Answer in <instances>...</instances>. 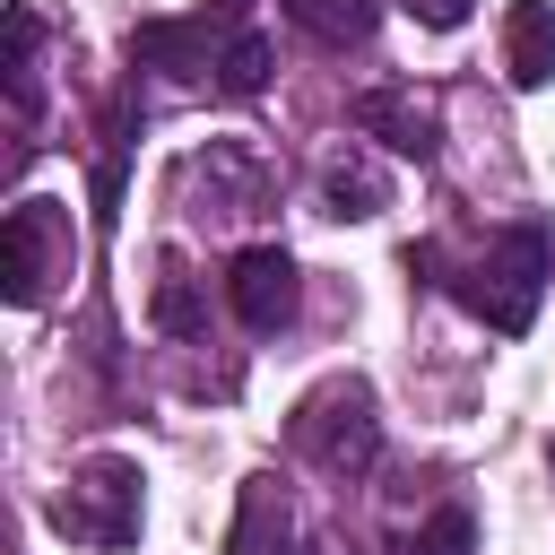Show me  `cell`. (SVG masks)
<instances>
[{
  "label": "cell",
  "mask_w": 555,
  "mask_h": 555,
  "mask_svg": "<svg viewBox=\"0 0 555 555\" xmlns=\"http://www.w3.org/2000/svg\"><path fill=\"white\" fill-rule=\"evenodd\" d=\"M546 269H555V243H546V225H503L460 278H451V295L494 330V338H520L529 321H538V295H546Z\"/></svg>",
  "instance_id": "1"
},
{
  "label": "cell",
  "mask_w": 555,
  "mask_h": 555,
  "mask_svg": "<svg viewBox=\"0 0 555 555\" xmlns=\"http://www.w3.org/2000/svg\"><path fill=\"white\" fill-rule=\"evenodd\" d=\"M147 477H139V460H113V451H95V460H78L69 468V486L52 494V529L61 538H78V546H130L139 538V512H147V494H139Z\"/></svg>",
  "instance_id": "2"
},
{
  "label": "cell",
  "mask_w": 555,
  "mask_h": 555,
  "mask_svg": "<svg viewBox=\"0 0 555 555\" xmlns=\"http://www.w3.org/2000/svg\"><path fill=\"white\" fill-rule=\"evenodd\" d=\"M295 451L321 468V477H364L382 460V416H373V390L347 373V382H321L304 408H295Z\"/></svg>",
  "instance_id": "3"
},
{
  "label": "cell",
  "mask_w": 555,
  "mask_h": 555,
  "mask_svg": "<svg viewBox=\"0 0 555 555\" xmlns=\"http://www.w3.org/2000/svg\"><path fill=\"white\" fill-rule=\"evenodd\" d=\"M69 260H78L69 208H61V199H17L9 225H0V286H9V304L35 312V304L52 295V278H69Z\"/></svg>",
  "instance_id": "4"
},
{
  "label": "cell",
  "mask_w": 555,
  "mask_h": 555,
  "mask_svg": "<svg viewBox=\"0 0 555 555\" xmlns=\"http://www.w3.org/2000/svg\"><path fill=\"white\" fill-rule=\"evenodd\" d=\"M225 295H234L251 338H278L295 321V260H286V243H243L234 269H225Z\"/></svg>",
  "instance_id": "5"
},
{
  "label": "cell",
  "mask_w": 555,
  "mask_h": 555,
  "mask_svg": "<svg viewBox=\"0 0 555 555\" xmlns=\"http://www.w3.org/2000/svg\"><path fill=\"white\" fill-rule=\"evenodd\" d=\"M225 555H312V538H304V520H295V494H286L278 477H243Z\"/></svg>",
  "instance_id": "6"
},
{
  "label": "cell",
  "mask_w": 555,
  "mask_h": 555,
  "mask_svg": "<svg viewBox=\"0 0 555 555\" xmlns=\"http://www.w3.org/2000/svg\"><path fill=\"white\" fill-rule=\"evenodd\" d=\"M356 130L425 165V156H434V130H442V113H434V95H416V87H364V95H356Z\"/></svg>",
  "instance_id": "7"
},
{
  "label": "cell",
  "mask_w": 555,
  "mask_h": 555,
  "mask_svg": "<svg viewBox=\"0 0 555 555\" xmlns=\"http://www.w3.org/2000/svg\"><path fill=\"white\" fill-rule=\"evenodd\" d=\"M503 69H512L520 95H538L555 78V9L546 0H512L503 9Z\"/></svg>",
  "instance_id": "8"
},
{
  "label": "cell",
  "mask_w": 555,
  "mask_h": 555,
  "mask_svg": "<svg viewBox=\"0 0 555 555\" xmlns=\"http://www.w3.org/2000/svg\"><path fill=\"white\" fill-rule=\"evenodd\" d=\"M217 52H225V43H208V17H147V26L130 35V61H147V69H182V78L217 69Z\"/></svg>",
  "instance_id": "9"
},
{
  "label": "cell",
  "mask_w": 555,
  "mask_h": 555,
  "mask_svg": "<svg viewBox=\"0 0 555 555\" xmlns=\"http://www.w3.org/2000/svg\"><path fill=\"white\" fill-rule=\"evenodd\" d=\"M382 199H390V182H382L373 156L338 147V156L321 165V208H330V217H382Z\"/></svg>",
  "instance_id": "10"
},
{
  "label": "cell",
  "mask_w": 555,
  "mask_h": 555,
  "mask_svg": "<svg viewBox=\"0 0 555 555\" xmlns=\"http://www.w3.org/2000/svg\"><path fill=\"white\" fill-rule=\"evenodd\" d=\"M147 321L165 330V338H208V304H199V278L165 251V269H156V295H147Z\"/></svg>",
  "instance_id": "11"
},
{
  "label": "cell",
  "mask_w": 555,
  "mask_h": 555,
  "mask_svg": "<svg viewBox=\"0 0 555 555\" xmlns=\"http://www.w3.org/2000/svg\"><path fill=\"white\" fill-rule=\"evenodd\" d=\"M286 17L312 35V43H364L373 26H382V0H286Z\"/></svg>",
  "instance_id": "12"
},
{
  "label": "cell",
  "mask_w": 555,
  "mask_h": 555,
  "mask_svg": "<svg viewBox=\"0 0 555 555\" xmlns=\"http://www.w3.org/2000/svg\"><path fill=\"white\" fill-rule=\"evenodd\" d=\"M217 87H225L234 104L269 87V35H260V26H234V35H225V52H217Z\"/></svg>",
  "instance_id": "13"
},
{
  "label": "cell",
  "mask_w": 555,
  "mask_h": 555,
  "mask_svg": "<svg viewBox=\"0 0 555 555\" xmlns=\"http://www.w3.org/2000/svg\"><path fill=\"white\" fill-rule=\"evenodd\" d=\"M399 555H477V512H468V503H442Z\"/></svg>",
  "instance_id": "14"
},
{
  "label": "cell",
  "mask_w": 555,
  "mask_h": 555,
  "mask_svg": "<svg viewBox=\"0 0 555 555\" xmlns=\"http://www.w3.org/2000/svg\"><path fill=\"white\" fill-rule=\"evenodd\" d=\"M35 43H43L35 9H9V95H17V113H35Z\"/></svg>",
  "instance_id": "15"
},
{
  "label": "cell",
  "mask_w": 555,
  "mask_h": 555,
  "mask_svg": "<svg viewBox=\"0 0 555 555\" xmlns=\"http://www.w3.org/2000/svg\"><path fill=\"white\" fill-rule=\"evenodd\" d=\"M408 9H416V26H434V35H451V26H460V17L477 9V0H408Z\"/></svg>",
  "instance_id": "16"
}]
</instances>
